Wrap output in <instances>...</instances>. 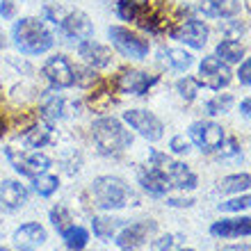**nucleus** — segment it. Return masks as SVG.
Instances as JSON below:
<instances>
[{
  "instance_id": "nucleus-42",
  "label": "nucleus",
  "mask_w": 251,
  "mask_h": 251,
  "mask_svg": "<svg viewBox=\"0 0 251 251\" xmlns=\"http://www.w3.org/2000/svg\"><path fill=\"white\" fill-rule=\"evenodd\" d=\"M194 201L192 199H169V205H176V208H180V205H192Z\"/></svg>"
},
{
  "instance_id": "nucleus-36",
  "label": "nucleus",
  "mask_w": 251,
  "mask_h": 251,
  "mask_svg": "<svg viewBox=\"0 0 251 251\" xmlns=\"http://www.w3.org/2000/svg\"><path fill=\"white\" fill-rule=\"evenodd\" d=\"M238 78H240V82H242V85H249L251 87V57H249V60H245V64L240 66Z\"/></svg>"
},
{
  "instance_id": "nucleus-33",
  "label": "nucleus",
  "mask_w": 251,
  "mask_h": 251,
  "mask_svg": "<svg viewBox=\"0 0 251 251\" xmlns=\"http://www.w3.org/2000/svg\"><path fill=\"white\" fill-rule=\"evenodd\" d=\"M117 12H119V16L124 21H137L139 19V12L128 2V0H121L119 5H117Z\"/></svg>"
},
{
  "instance_id": "nucleus-34",
  "label": "nucleus",
  "mask_w": 251,
  "mask_h": 251,
  "mask_svg": "<svg viewBox=\"0 0 251 251\" xmlns=\"http://www.w3.org/2000/svg\"><path fill=\"white\" fill-rule=\"evenodd\" d=\"M172 247H174V235H162V238L151 242V251H169Z\"/></svg>"
},
{
  "instance_id": "nucleus-25",
  "label": "nucleus",
  "mask_w": 251,
  "mask_h": 251,
  "mask_svg": "<svg viewBox=\"0 0 251 251\" xmlns=\"http://www.w3.org/2000/svg\"><path fill=\"white\" fill-rule=\"evenodd\" d=\"M119 219H112V217H94L92 222V228H94V235L99 238H110L117 228H119Z\"/></svg>"
},
{
  "instance_id": "nucleus-27",
  "label": "nucleus",
  "mask_w": 251,
  "mask_h": 251,
  "mask_svg": "<svg viewBox=\"0 0 251 251\" xmlns=\"http://www.w3.org/2000/svg\"><path fill=\"white\" fill-rule=\"evenodd\" d=\"M233 107V96L231 94H219L215 99H210L205 103V112L208 114H224Z\"/></svg>"
},
{
  "instance_id": "nucleus-26",
  "label": "nucleus",
  "mask_w": 251,
  "mask_h": 251,
  "mask_svg": "<svg viewBox=\"0 0 251 251\" xmlns=\"http://www.w3.org/2000/svg\"><path fill=\"white\" fill-rule=\"evenodd\" d=\"M57 185H60L57 176H46V174L34 176V192H37L39 197H50V194L57 190Z\"/></svg>"
},
{
  "instance_id": "nucleus-4",
  "label": "nucleus",
  "mask_w": 251,
  "mask_h": 251,
  "mask_svg": "<svg viewBox=\"0 0 251 251\" xmlns=\"http://www.w3.org/2000/svg\"><path fill=\"white\" fill-rule=\"evenodd\" d=\"M231 82V71L226 62H222L217 55H210V57H203L201 66H199V85H205L210 89H222Z\"/></svg>"
},
{
  "instance_id": "nucleus-45",
  "label": "nucleus",
  "mask_w": 251,
  "mask_h": 251,
  "mask_svg": "<svg viewBox=\"0 0 251 251\" xmlns=\"http://www.w3.org/2000/svg\"><path fill=\"white\" fill-rule=\"evenodd\" d=\"M0 251H9V249H5V247H0Z\"/></svg>"
},
{
  "instance_id": "nucleus-19",
  "label": "nucleus",
  "mask_w": 251,
  "mask_h": 251,
  "mask_svg": "<svg viewBox=\"0 0 251 251\" xmlns=\"http://www.w3.org/2000/svg\"><path fill=\"white\" fill-rule=\"evenodd\" d=\"M240 7H242V0H203L201 12L212 19H222V16H235Z\"/></svg>"
},
{
  "instance_id": "nucleus-22",
  "label": "nucleus",
  "mask_w": 251,
  "mask_h": 251,
  "mask_svg": "<svg viewBox=\"0 0 251 251\" xmlns=\"http://www.w3.org/2000/svg\"><path fill=\"white\" fill-rule=\"evenodd\" d=\"M242 55H245L242 44H238V41H233V39L219 41V46H217V57L219 60L228 62V64H235V62L242 60Z\"/></svg>"
},
{
  "instance_id": "nucleus-9",
  "label": "nucleus",
  "mask_w": 251,
  "mask_h": 251,
  "mask_svg": "<svg viewBox=\"0 0 251 251\" xmlns=\"http://www.w3.org/2000/svg\"><path fill=\"white\" fill-rule=\"evenodd\" d=\"M7 158L12 160V165L16 172L23 174V176H30V178L44 174L48 169V165H50V160H48L46 155H41V153H34V155H27L25 158V155H19L14 149H7Z\"/></svg>"
},
{
  "instance_id": "nucleus-32",
  "label": "nucleus",
  "mask_w": 251,
  "mask_h": 251,
  "mask_svg": "<svg viewBox=\"0 0 251 251\" xmlns=\"http://www.w3.org/2000/svg\"><path fill=\"white\" fill-rule=\"evenodd\" d=\"M50 219H53L55 228L60 233H64L66 228H69V222H71V215L66 212V208H62V205H57V208H53V212H50Z\"/></svg>"
},
{
  "instance_id": "nucleus-16",
  "label": "nucleus",
  "mask_w": 251,
  "mask_h": 251,
  "mask_svg": "<svg viewBox=\"0 0 251 251\" xmlns=\"http://www.w3.org/2000/svg\"><path fill=\"white\" fill-rule=\"evenodd\" d=\"M167 174V178L172 183V187H178V190H194L197 187V176L190 172V167L183 165V162H169V165L162 169Z\"/></svg>"
},
{
  "instance_id": "nucleus-13",
  "label": "nucleus",
  "mask_w": 251,
  "mask_h": 251,
  "mask_svg": "<svg viewBox=\"0 0 251 251\" xmlns=\"http://www.w3.org/2000/svg\"><path fill=\"white\" fill-rule=\"evenodd\" d=\"M174 37L180 41H185V44H190L192 48H203L205 41H208V27L201 23V21H187V23H183V25L178 27V30H174Z\"/></svg>"
},
{
  "instance_id": "nucleus-7",
  "label": "nucleus",
  "mask_w": 251,
  "mask_h": 251,
  "mask_svg": "<svg viewBox=\"0 0 251 251\" xmlns=\"http://www.w3.org/2000/svg\"><path fill=\"white\" fill-rule=\"evenodd\" d=\"M124 121L130 124L132 128L144 139H149V142H158V139L162 137V130H165L158 117L151 112H146V110H128V112H124Z\"/></svg>"
},
{
  "instance_id": "nucleus-18",
  "label": "nucleus",
  "mask_w": 251,
  "mask_h": 251,
  "mask_svg": "<svg viewBox=\"0 0 251 251\" xmlns=\"http://www.w3.org/2000/svg\"><path fill=\"white\" fill-rule=\"evenodd\" d=\"M27 201V190L16 180H2L0 183V203L9 208V210H16Z\"/></svg>"
},
{
  "instance_id": "nucleus-28",
  "label": "nucleus",
  "mask_w": 251,
  "mask_h": 251,
  "mask_svg": "<svg viewBox=\"0 0 251 251\" xmlns=\"http://www.w3.org/2000/svg\"><path fill=\"white\" fill-rule=\"evenodd\" d=\"M167 55H169V62H172V66L176 71H187L192 66V55L185 53L183 48H172Z\"/></svg>"
},
{
  "instance_id": "nucleus-1",
  "label": "nucleus",
  "mask_w": 251,
  "mask_h": 251,
  "mask_svg": "<svg viewBox=\"0 0 251 251\" xmlns=\"http://www.w3.org/2000/svg\"><path fill=\"white\" fill-rule=\"evenodd\" d=\"M14 41L21 53L25 55H41L53 46V34L48 27L37 19H23L14 25Z\"/></svg>"
},
{
  "instance_id": "nucleus-35",
  "label": "nucleus",
  "mask_w": 251,
  "mask_h": 251,
  "mask_svg": "<svg viewBox=\"0 0 251 251\" xmlns=\"http://www.w3.org/2000/svg\"><path fill=\"white\" fill-rule=\"evenodd\" d=\"M169 146H172L174 153H187V151H190V142H187L183 135H176V137H172Z\"/></svg>"
},
{
  "instance_id": "nucleus-11",
  "label": "nucleus",
  "mask_w": 251,
  "mask_h": 251,
  "mask_svg": "<svg viewBox=\"0 0 251 251\" xmlns=\"http://www.w3.org/2000/svg\"><path fill=\"white\" fill-rule=\"evenodd\" d=\"M155 231V222H137V224H130L126 226L124 231L119 233V238H117V245L121 247V249H135V247H139L142 242H144L151 233Z\"/></svg>"
},
{
  "instance_id": "nucleus-15",
  "label": "nucleus",
  "mask_w": 251,
  "mask_h": 251,
  "mask_svg": "<svg viewBox=\"0 0 251 251\" xmlns=\"http://www.w3.org/2000/svg\"><path fill=\"white\" fill-rule=\"evenodd\" d=\"M139 183H142V187H144L149 194H155V197L167 194L169 187H172V183H169V178H167V174L162 172V169H158V167H149L146 172L139 174Z\"/></svg>"
},
{
  "instance_id": "nucleus-12",
  "label": "nucleus",
  "mask_w": 251,
  "mask_h": 251,
  "mask_svg": "<svg viewBox=\"0 0 251 251\" xmlns=\"http://www.w3.org/2000/svg\"><path fill=\"white\" fill-rule=\"evenodd\" d=\"M210 235H215V238H240V235H251V217L215 222V224L210 226Z\"/></svg>"
},
{
  "instance_id": "nucleus-5",
  "label": "nucleus",
  "mask_w": 251,
  "mask_h": 251,
  "mask_svg": "<svg viewBox=\"0 0 251 251\" xmlns=\"http://www.w3.org/2000/svg\"><path fill=\"white\" fill-rule=\"evenodd\" d=\"M190 139L205 153L217 151L224 144V128L212 121H197L190 126Z\"/></svg>"
},
{
  "instance_id": "nucleus-30",
  "label": "nucleus",
  "mask_w": 251,
  "mask_h": 251,
  "mask_svg": "<svg viewBox=\"0 0 251 251\" xmlns=\"http://www.w3.org/2000/svg\"><path fill=\"white\" fill-rule=\"evenodd\" d=\"M247 208H251V194L219 203V210H224V212H240V210H247Z\"/></svg>"
},
{
  "instance_id": "nucleus-8",
  "label": "nucleus",
  "mask_w": 251,
  "mask_h": 251,
  "mask_svg": "<svg viewBox=\"0 0 251 251\" xmlns=\"http://www.w3.org/2000/svg\"><path fill=\"white\" fill-rule=\"evenodd\" d=\"M44 75L48 78V82L57 89H64V87H71L75 82V73H73L71 64L64 55H55L46 62L44 66Z\"/></svg>"
},
{
  "instance_id": "nucleus-17",
  "label": "nucleus",
  "mask_w": 251,
  "mask_h": 251,
  "mask_svg": "<svg viewBox=\"0 0 251 251\" xmlns=\"http://www.w3.org/2000/svg\"><path fill=\"white\" fill-rule=\"evenodd\" d=\"M78 53H80V57H85V62H89L96 69H103V66H107L112 62V53L105 46H100V44H96L92 39L82 41L78 46Z\"/></svg>"
},
{
  "instance_id": "nucleus-37",
  "label": "nucleus",
  "mask_w": 251,
  "mask_h": 251,
  "mask_svg": "<svg viewBox=\"0 0 251 251\" xmlns=\"http://www.w3.org/2000/svg\"><path fill=\"white\" fill-rule=\"evenodd\" d=\"M222 158H240V149L235 139H228V146H226V151H222Z\"/></svg>"
},
{
  "instance_id": "nucleus-44",
  "label": "nucleus",
  "mask_w": 251,
  "mask_h": 251,
  "mask_svg": "<svg viewBox=\"0 0 251 251\" xmlns=\"http://www.w3.org/2000/svg\"><path fill=\"white\" fill-rule=\"evenodd\" d=\"M5 132V121H2V117H0V135Z\"/></svg>"
},
{
  "instance_id": "nucleus-39",
  "label": "nucleus",
  "mask_w": 251,
  "mask_h": 251,
  "mask_svg": "<svg viewBox=\"0 0 251 251\" xmlns=\"http://www.w3.org/2000/svg\"><path fill=\"white\" fill-rule=\"evenodd\" d=\"M0 14H2V19H12L14 16V0H2Z\"/></svg>"
},
{
  "instance_id": "nucleus-40",
  "label": "nucleus",
  "mask_w": 251,
  "mask_h": 251,
  "mask_svg": "<svg viewBox=\"0 0 251 251\" xmlns=\"http://www.w3.org/2000/svg\"><path fill=\"white\" fill-rule=\"evenodd\" d=\"M128 2H130V5L135 7V9H137L139 14H142V12L146 9V7H149V0H128Z\"/></svg>"
},
{
  "instance_id": "nucleus-29",
  "label": "nucleus",
  "mask_w": 251,
  "mask_h": 251,
  "mask_svg": "<svg viewBox=\"0 0 251 251\" xmlns=\"http://www.w3.org/2000/svg\"><path fill=\"white\" fill-rule=\"evenodd\" d=\"M178 94L183 96V99L190 103V100H194V96H197V92H199V80H194V78H180L178 80Z\"/></svg>"
},
{
  "instance_id": "nucleus-20",
  "label": "nucleus",
  "mask_w": 251,
  "mask_h": 251,
  "mask_svg": "<svg viewBox=\"0 0 251 251\" xmlns=\"http://www.w3.org/2000/svg\"><path fill=\"white\" fill-rule=\"evenodd\" d=\"M44 240H46V231H44L39 224H25L14 233V245L19 247V249L37 247V245H41Z\"/></svg>"
},
{
  "instance_id": "nucleus-46",
  "label": "nucleus",
  "mask_w": 251,
  "mask_h": 251,
  "mask_svg": "<svg viewBox=\"0 0 251 251\" xmlns=\"http://www.w3.org/2000/svg\"><path fill=\"white\" fill-rule=\"evenodd\" d=\"M183 251H192V249H183Z\"/></svg>"
},
{
  "instance_id": "nucleus-6",
  "label": "nucleus",
  "mask_w": 251,
  "mask_h": 251,
  "mask_svg": "<svg viewBox=\"0 0 251 251\" xmlns=\"http://www.w3.org/2000/svg\"><path fill=\"white\" fill-rule=\"evenodd\" d=\"M110 39H112V44L117 46V50H119L121 55L132 57V60H142V57H146V53H149V41L139 39L137 34H132L130 30H126V27H119V25L110 27Z\"/></svg>"
},
{
  "instance_id": "nucleus-43",
  "label": "nucleus",
  "mask_w": 251,
  "mask_h": 251,
  "mask_svg": "<svg viewBox=\"0 0 251 251\" xmlns=\"http://www.w3.org/2000/svg\"><path fill=\"white\" fill-rule=\"evenodd\" d=\"M222 251H251V247L249 245H235V247H224V249H222Z\"/></svg>"
},
{
  "instance_id": "nucleus-31",
  "label": "nucleus",
  "mask_w": 251,
  "mask_h": 251,
  "mask_svg": "<svg viewBox=\"0 0 251 251\" xmlns=\"http://www.w3.org/2000/svg\"><path fill=\"white\" fill-rule=\"evenodd\" d=\"M62 112H64V100L57 99V96H53V99H50L46 105H44V117H46L48 121L60 119Z\"/></svg>"
},
{
  "instance_id": "nucleus-38",
  "label": "nucleus",
  "mask_w": 251,
  "mask_h": 251,
  "mask_svg": "<svg viewBox=\"0 0 251 251\" xmlns=\"http://www.w3.org/2000/svg\"><path fill=\"white\" fill-rule=\"evenodd\" d=\"M80 73V78L75 75V82H80V85H89L92 82V78H96V73L92 71V69H85V71H75Z\"/></svg>"
},
{
  "instance_id": "nucleus-2",
  "label": "nucleus",
  "mask_w": 251,
  "mask_h": 251,
  "mask_svg": "<svg viewBox=\"0 0 251 251\" xmlns=\"http://www.w3.org/2000/svg\"><path fill=\"white\" fill-rule=\"evenodd\" d=\"M92 135L100 153H119L132 144L130 132L121 126V121L112 119V117H103V119L94 121Z\"/></svg>"
},
{
  "instance_id": "nucleus-41",
  "label": "nucleus",
  "mask_w": 251,
  "mask_h": 251,
  "mask_svg": "<svg viewBox=\"0 0 251 251\" xmlns=\"http://www.w3.org/2000/svg\"><path fill=\"white\" fill-rule=\"evenodd\" d=\"M240 112L251 119V99H247V100H242V103H240Z\"/></svg>"
},
{
  "instance_id": "nucleus-23",
  "label": "nucleus",
  "mask_w": 251,
  "mask_h": 251,
  "mask_svg": "<svg viewBox=\"0 0 251 251\" xmlns=\"http://www.w3.org/2000/svg\"><path fill=\"white\" fill-rule=\"evenodd\" d=\"M66 247L73 251H82L87 247V240H89V233L82 228V226H69L64 233H62Z\"/></svg>"
},
{
  "instance_id": "nucleus-21",
  "label": "nucleus",
  "mask_w": 251,
  "mask_h": 251,
  "mask_svg": "<svg viewBox=\"0 0 251 251\" xmlns=\"http://www.w3.org/2000/svg\"><path fill=\"white\" fill-rule=\"evenodd\" d=\"M53 139V130H50V126L48 124H39L34 126V128H30L25 135V146H30V149H41L44 144H48Z\"/></svg>"
},
{
  "instance_id": "nucleus-3",
  "label": "nucleus",
  "mask_w": 251,
  "mask_h": 251,
  "mask_svg": "<svg viewBox=\"0 0 251 251\" xmlns=\"http://www.w3.org/2000/svg\"><path fill=\"white\" fill-rule=\"evenodd\" d=\"M92 192L100 208H107V210L124 208L126 201H128V187H126V183L119 178H112V176L96 178L92 185Z\"/></svg>"
},
{
  "instance_id": "nucleus-10",
  "label": "nucleus",
  "mask_w": 251,
  "mask_h": 251,
  "mask_svg": "<svg viewBox=\"0 0 251 251\" xmlns=\"http://www.w3.org/2000/svg\"><path fill=\"white\" fill-rule=\"evenodd\" d=\"M158 82V75H149V73L142 71H124L119 75V89L124 94H135V96H142V94L149 92V87Z\"/></svg>"
},
{
  "instance_id": "nucleus-14",
  "label": "nucleus",
  "mask_w": 251,
  "mask_h": 251,
  "mask_svg": "<svg viewBox=\"0 0 251 251\" xmlns=\"http://www.w3.org/2000/svg\"><path fill=\"white\" fill-rule=\"evenodd\" d=\"M62 30L66 32V37H71V39H89L94 32L92 27V21L87 19V14L82 12H73L69 14L64 21H62Z\"/></svg>"
},
{
  "instance_id": "nucleus-24",
  "label": "nucleus",
  "mask_w": 251,
  "mask_h": 251,
  "mask_svg": "<svg viewBox=\"0 0 251 251\" xmlns=\"http://www.w3.org/2000/svg\"><path fill=\"white\" fill-rule=\"evenodd\" d=\"M251 185V176L249 174H233V176H226L219 183V192L224 194H233V192H242Z\"/></svg>"
}]
</instances>
